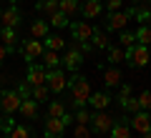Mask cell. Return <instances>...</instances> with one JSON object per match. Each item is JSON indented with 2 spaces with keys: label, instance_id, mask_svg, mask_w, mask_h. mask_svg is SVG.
<instances>
[{
  "label": "cell",
  "instance_id": "30",
  "mask_svg": "<svg viewBox=\"0 0 151 138\" xmlns=\"http://www.w3.org/2000/svg\"><path fill=\"white\" fill-rule=\"evenodd\" d=\"M48 96H50V90H48V85H35V88H33V93H30V98L33 101H38V103H45L48 101Z\"/></svg>",
  "mask_w": 151,
  "mask_h": 138
},
{
  "label": "cell",
  "instance_id": "4",
  "mask_svg": "<svg viewBox=\"0 0 151 138\" xmlns=\"http://www.w3.org/2000/svg\"><path fill=\"white\" fill-rule=\"evenodd\" d=\"M131 18H134V8H131V10L106 13V33H121V30H126V25H129Z\"/></svg>",
  "mask_w": 151,
  "mask_h": 138
},
{
  "label": "cell",
  "instance_id": "23",
  "mask_svg": "<svg viewBox=\"0 0 151 138\" xmlns=\"http://www.w3.org/2000/svg\"><path fill=\"white\" fill-rule=\"evenodd\" d=\"M58 10L70 18L76 13H81V0H58Z\"/></svg>",
  "mask_w": 151,
  "mask_h": 138
},
{
  "label": "cell",
  "instance_id": "26",
  "mask_svg": "<svg viewBox=\"0 0 151 138\" xmlns=\"http://www.w3.org/2000/svg\"><path fill=\"white\" fill-rule=\"evenodd\" d=\"M48 23H50L53 28H68V25H70L68 15H65V13H60V10L50 13V15H48Z\"/></svg>",
  "mask_w": 151,
  "mask_h": 138
},
{
  "label": "cell",
  "instance_id": "7",
  "mask_svg": "<svg viewBox=\"0 0 151 138\" xmlns=\"http://www.w3.org/2000/svg\"><path fill=\"white\" fill-rule=\"evenodd\" d=\"M20 101H23V98L18 96V90H8V88L0 90V111L5 113V116H13V113H18V108H20Z\"/></svg>",
  "mask_w": 151,
  "mask_h": 138
},
{
  "label": "cell",
  "instance_id": "11",
  "mask_svg": "<svg viewBox=\"0 0 151 138\" xmlns=\"http://www.w3.org/2000/svg\"><path fill=\"white\" fill-rule=\"evenodd\" d=\"M129 128H131V131H136V133H151V113H149V111L134 113Z\"/></svg>",
  "mask_w": 151,
  "mask_h": 138
},
{
  "label": "cell",
  "instance_id": "8",
  "mask_svg": "<svg viewBox=\"0 0 151 138\" xmlns=\"http://www.w3.org/2000/svg\"><path fill=\"white\" fill-rule=\"evenodd\" d=\"M81 65H83V53L76 48V45H73V48H68V50H65V55L60 58V68L68 70V73H78Z\"/></svg>",
  "mask_w": 151,
  "mask_h": 138
},
{
  "label": "cell",
  "instance_id": "39",
  "mask_svg": "<svg viewBox=\"0 0 151 138\" xmlns=\"http://www.w3.org/2000/svg\"><path fill=\"white\" fill-rule=\"evenodd\" d=\"M124 10V0H106V13Z\"/></svg>",
  "mask_w": 151,
  "mask_h": 138
},
{
  "label": "cell",
  "instance_id": "2",
  "mask_svg": "<svg viewBox=\"0 0 151 138\" xmlns=\"http://www.w3.org/2000/svg\"><path fill=\"white\" fill-rule=\"evenodd\" d=\"M73 123V116L70 113H65L63 118H45V123H43V133H45V138H63V133H65V128Z\"/></svg>",
  "mask_w": 151,
  "mask_h": 138
},
{
  "label": "cell",
  "instance_id": "34",
  "mask_svg": "<svg viewBox=\"0 0 151 138\" xmlns=\"http://www.w3.org/2000/svg\"><path fill=\"white\" fill-rule=\"evenodd\" d=\"M13 128H15V121H13V116H5V113H3V116H0V131L8 136Z\"/></svg>",
  "mask_w": 151,
  "mask_h": 138
},
{
  "label": "cell",
  "instance_id": "3",
  "mask_svg": "<svg viewBox=\"0 0 151 138\" xmlns=\"http://www.w3.org/2000/svg\"><path fill=\"white\" fill-rule=\"evenodd\" d=\"M126 63H129L131 68H146V63H151V50H149V45L136 43V45L126 48Z\"/></svg>",
  "mask_w": 151,
  "mask_h": 138
},
{
  "label": "cell",
  "instance_id": "41",
  "mask_svg": "<svg viewBox=\"0 0 151 138\" xmlns=\"http://www.w3.org/2000/svg\"><path fill=\"white\" fill-rule=\"evenodd\" d=\"M126 96H131V85H129V83H124V85L119 88V98H126Z\"/></svg>",
  "mask_w": 151,
  "mask_h": 138
},
{
  "label": "cell",
  "instance_id": "24",
  "mask_svg": "<svg viewBox=\"0 0 151 138\" xmlns=\"http://www.w3.org/2000/svg\"><path fill=\"white\" fill-rule=\"evenodd\" d=\"M106 58H108V63H111V65L124 63V60H126V48H113V45H108Z\"/></svg>",
  "mask_w": 151,
  "mask_h": 138
},
{
  "label": "cell",
  "instance_id": "38",
  "mask_svg": "<svg viewBox=\"0 0 151 138\" xmlns=\"http://www.w3.org/2000/svg\"><path fill=\"white\" fill-rule=\"evenodd\" d=\"M139 106H141V111L151 113V90H144V93L139 96Z\"/></svg>",
  "mask_w": 151,
  "mask_h": 138
},
{
  "label": "cell",
  "instance_id": "21",
  "mask_svg": "<svg viewBox=\"0 0 151 138\" xmlns=\"http://www.w3.org/2000/svg\"><path fill=\"white\" fill-rule=\"evenodd\" d=\"M43 40H45V43H43L45 50H55V53H58V50L65 48V38H63V35H55V33H48Z\"/></svg>",
  "mask_w": 151,
  "mask_h": 138
},
{
  "label": "cell",
  "instance_id": "31",
  "mask_svg": "<svg viewBox=\"0 0 151 138\" xmlns=\"http://www.w3.org/2000/svg\"><path fill=\"white\" fill-rule=\"evenodd\" d=\"M40 58H45V68H60V55L55 50H43Z\"/></svg>",
  "mask_w": 151,
  "mask_h": 138
},
{
  "label": "cell",
  "instance_id": "5",
  "mask_svg": "<svg viewBox=\"0 0 151 138\" xmlns=\"http://www.w3.org/2000/svg\"><path fill=\"white\" fill-rule=\"evenodd\" d=\"M113 123H116V118H113L108 111H96L91 116V123H88V126H91V131L96 133V136H106V133L113 128Z\"/></svg>",
  "mask_w": 151,
  "mask_h": 138
},
{
  "label": "cell",
  "instance_id": "19",
  "mask_svg": "<svg viewBox=\"0 0 151 138\" xmlns=\"http://www.w3.org/2000/svg\"><path fill=\"white\" fill-rule=\"evenodd\" d=\"M108 138H131V128H129V123H126L124 118H116L113 128L108 131Z\"/></svg>",
  "mask_w": 151,
  "mask_h": 138
},
{
  "label": "cell",
  "instance_id": "16",
  "mask_svg": "<svg viewBox=\"0 0 151 138\" xmlns=\"http://www.w3.org/2000/svg\"><path fill=\"white\" fill-rule=\"evenodd\" d=\"M121 78H124L121 68H116V65L103 68V85H106V88H116V85H121Z\"/></svg>",
  "mask_w": 151,
  "mask_h": 138
},
{
  "label": "cell",
  "instance_id": "33",
  "mask_svg": "<svg viewBox=\"0 0 151 138\" xmlns=\"http://www.w3.org/2000/svg\"><path fill=\"white\" fill-rule=\"evenodd\" d=\"M119 43H121V48H131V45H136V35L129 30H121L119 33Z\"/></svg>",
  "mask_w": 151,
  "mask_h": 138
},
{
  "label": "cell",
  "instance_id": "12",
  "mask_svg": "<svg viewBox=\"0 0 151 138\" xmlns=\"http://www.w3.org/2000/svg\"><path fill=\"white\" fill-rule=\"evenodd\" d=\"M25 83L33 85V88H35V85H43V83H45V68H43V65H38L35 60H30V63H28Z\"/></svg>",
  "mask_w": 151,
  "mask_h": 138
},
{
  "label": "cell",
  "instance_id": "35",
  "mask_svg": "<svg viewBox=\"0 0 151 138\" xmlns=\"http://www.w3.org/2000/svg\"><path fill=\"white\" fill-rule=\"evenodd\" d=\"M91 116H93V113H88L86 108H78V113L73 116V121L81 123V126H88V123H91Z\"/></svg>",
  "mask_w": 151,
  "mask_h": 138
},
{
  "label": "cell",
  "instance_id": "17",
  "mask_svg": "<svg viewBox=\"0 0 151 138\" xmlns=\"http://www.w3.org/2000/svg\"><path fill=\"white\" fill-rule=\"evenodd\" d=\"M48 33H50V23L45 20V18H38V20H33V23H30V35H33V38L43 40Z\"/></svg>",
  "mask_w": 151,
  "mask_h": 138
},
{
  "label": "cell",
  "instance_id": "37",
  "mask_svg": "<svg viewBox=\"0 0 151 138\" xmlns=\"http://www.w3.org/2000/svg\"><path fill=\"white\" fill-rule=\"evenodd\" d=\"M134 18L144 25V23H149V18H151V10L149 8H134Z\"/></svg>",
  "mask_w": 151,
  "mask_h": 138
},
{
  "label": "cell",
  "instance_id": "32",
  "mask_svg": "<svg viewBox=\"0 0 151 138\" xmlns=\"http://www.w3.org/2000/svg\"><path fill=\"white\" fill-rule=\"evenodd\" d=\"M8 136H10V138H33V131H30L28 126H20V123H15V128H13Z\"/></svg>",
  "mask_w": 151,
  "mask_h": 138
},
{
  "label": "cell",
  "instance_id": "20",
  "mask_svg": "<svg viewBox=\"0 0 151 138\" xmlns=\"http://www.w3.org/2000/svg\"><path fill=\"white\" fill-rule=\"evenodd\" d=\"M18 113H20L23 118H30V121H33V118L38 116V101H33V98H23Z\"/></svg>",
  "mask_w": 151,
  "mask_h": 138
},
{
  "label": "cell",
  "instance_id": "45",
  "mask_svg": "<svg viewBox=\"0 0 151 138\" xmlns=\"http://www.w3.org/2000/svg\"><path fill=\"white\" fill-rule=\"evenodd\" d=\"M146 25H151V18H149V23H146Z\"/></svg>",
  "mask_w": 151,
  "mask_h": 138
},
{
  "label": "cell",
  "instance_id": "27",
  "mask_svg": "<svg viewBox=\"0 0 151 138\" xmlns=\"http://www.w3.org/2000/svg\"><path fill=\"white\" fill-rule=\"evenodd\" d=\"M35 10L38 13H45V18H48L50 13L58 10V0H38V3H35Z\"/></svg>",
  "mask_w": 151,
  "mask_h": 138
},
{
  "label": "cell",
  "instance_id": "47",
  "mask_svg": "<svg viewBox=\"0 0 151 138\" xmlns=\"http://www.w3.org/2000/svg\"><path fill=\"white\" fill-rule=\"evenodd\" d=\"M149 3H151V0H149Z\"/></svg>",
  "mask_w": 151,
  "mask_h": 138
},
{
  "label": "cell",
  "instance_id": "42",
  "mask_svg": "<svg viewBox=\"0 0 151 138\" xmlns=\"http://www.w3.org/2000/svg\"><path fill=\"white\" fill-rule=\"evenodd\" d=\"M8 55H10V50H8L5 45H3V43H0V65L5 63V58H8Z\"/></svg>",
  "mask_w": 151,
  "mask_h": 138
},
{
  "label": "cell",
  "instance_id": "13",
  "mask_svg": "<svg viewBox=\"0 0 151 138\" xmlns=\"http://www.w3.org/2000/svg\"><path fill=\"white\" fill-rule=\"evenodd\" d=\"M20 23H23V15H20V10H18L15 5H10L8 10H3L0 13V25H5V28H20Z\"/></svg>",
  "mask_w": 151,
  "mask_h": 138
},
{
  "label": "cell",
  "instance_id": "14",
  "mask_svg": "<svg viewBox=\"0 0 151 138\" xmlns=\"http://www.w3.org/2000/svg\"><path fill=\"white\" fill-rule=\"evenodd\" d=\"M101 13H103V3H101V0H83V3H81L83 20H93V18H98Z\"/></svg>",
  "mask_w": 151,
  "mask_h": 138
},
{
  "label": "cell",
  "instance_id": "43",
  "mask_svg": "<svg viewBox=\"0 0 151 138\" xmlns=\"http://www.w3.org/2000/svg\"><path fill=\"white\" fill-rule=\"evenodd\" d=\"M8 3H10V5H18V3H20V0H8Z\"/></svg>",
  "mask_w": 151,
  "mask_h": 138
},
{
  "label": "cell",
  "instance_id": "25",
  "mask_svg": "<svg viewBox=\"0 0 151 138\" xmlns=\"http://www.w3.org/2000/svg\"><path fill=\"white\" fill-rule=\"evenodd\" d=\"M119 103H121V108H124L126 113H139L141 111V106H139V98H134V96H126V98H119Z\"/></svg>",
  "mask_w": 151,
  "mask_h": 138
},
{
  "label": "cell",
  "instance_id": "18",
  "mask_svg": "<svg viewBox=\"0 0 151 138\" xmlns=\"http://www.w3.org/2000/svg\"><path fill=\"white\" fill-rule=\"evenodd\" d=\"M0 40H3V45H5L8 50H15V43H18V33L15 28H5V25H0Z\"/></svg>",
  "mask_w": 151,
  "mask_h": 138
},
{
  "label": "cell",
  "instance_id": "46",
  "mask_svg": "<svg viewBox=\"0 0 151 138\" xmlns=\"http://www.w3.org/2000/svg\"><path fill=\"white\" fill-rule=\"evenodd\" d=\"M98 138H108V136H98Z\"/></svg>",
  "mask_w": 151,
  "mask_h": 138
},
{
  "label": "cell",
  "instance_id": "9",
  "mask_svg": "<svg viewBox=\"0 0 151 138\" xmlns=\"http://www.w3.org/2000/svg\"><path fill=\"white\" fill-rule=\"evenodd\" d=\"M43 50H45V45L38 38H30V40H23V45H20V55L30 63V60H38L40 55H43Z\"/></svg>",
  "mask_w": 151,
  "mask_h": 138
},
{
  "label": "cell",
  "instance_id": "29",
  "mask_svg": "<svg viewBox=\"0 0 151 138\" xmlns=\"http://www.w3.org/2000/svg\"><path fill=\"white\" fill-rule=\"evenodd\" d=\"M65 113H68V111H65V103L63 101H50L48 103V116L50 118H63Z\"/></svg>",
  "mask_w": 151,
  "mask_h": 138
},
{
  "label": "cell",
  "instance_id": "6",
  "mask_svg": "<svg viewBox=\"0 0 151 138\" xmlns=\"http://www.w3.org/2000/svg\"><path fill=\"white\" fill-rule=\"evenodd\" d=\"M45 85H48L50 93H63V90L68 88L65 70L63 68H45Z\"/></svg>",
  "mask_w": 151,
  "mask_h": 138
},
{
  "label": "cell",
  "instance_id": "28",
  "mask_svg": "<svg viewBox=\"0 0 151 138\" xmlns=\"http://www.w3.org/2000/svg\"><path fill=\"white\" fill-rule=\"evenodd\" d=\"M136 35V43H141V45H151V25H139V30L134 33Z\"/></svg>",
  "mask_w": 151,
  "mask_h": 138
},
{
  "label": "cell",
  "instance_id": "15",
  "mask_svg": "<svg viewBox=\"0 0 151 138\" xmlns=\"http://www.w3.org/2000/svg\"><path fill=\"white\" fill-rule=\"evenodd\" d=\"M111 101H113V98L108 96L106 90H98V93H91V98H88V106L96 108V111H108Z\"/></svg>",
  "mask_w": 151,
  "mask_h": 138
},
{
  "label": "cell",
  "instance_id": "44",
  "mask_svg": "<svg viewBox=\"0 0 151 138\" xmlns=\"http://www.w3.org/2000/svg\"><path fill=\"white\" fill-rule=\"evenodd\" d=\"M141 138H151V133H141Z\"/></svg>",
  "mask_w": 151,
  "mask_h": 138
},
{
  "label": "cell",
  "instance_id": "36",
  "mask_svg": "<svg viewBox=\"0 0 151 138\" xmlns=\"http://www.w3.org/2000/svg\"><path fill=\"white\" fill-rule=\"evenodd\" d=\"M91 133H93L91 126H81V123H76V128H73V136L76 138H93Z\"/></svg>",
  "mask_w": 151,
  "mask_h": 138
},
{
  "label": "cell",
  "instance_id": "40",
  "mask_svg": "<svg viewBox=\"0 0 151 138\" xmlns=\"http://www.w3.org/2000/svg\"><path fill=\"white\" fill-rule=\"evenodd\" d=\"M15 90H18V96H20V98H30V93H33V85H28V83H20Z\"/></svg>",
  "mask_w": 151,
  "mask_h": 138
},
{
  "label": "cell",
  "instance_id": "10",
  "mask_svg": "<svg viewBox=\"0 0 151 138\" xmlns=\"http://www.w3.org/2000/svg\"><path fill=\"white\" fill-rule=\"evenodd\" d=\"M68 28H70V35H73V40H81V43L91 40V35H93V25H91L88 20H73Z\"/></svg>",
  "mask_w": 151,
  "mask_h": 138
},
{
  "label": "cell",
  "instance_id": "1",
  "mask_svg": "<svg viewBox=\"0 0 151 138\" xmlns=\"http://www.w3.org/2000/svg\"><path fill=\"white\" fill-rule=\"evenodd\" d=\"M68 90H70V103H73L76 108H86L88 106V98H91V80L83 78V75L76 73L73 78L68 80Z\"/></svg>",
  "mask_w": 151,
  "mask_h": 138
},
{
  "label": "cell",
  "instance_id": "22",
  "mask_svg": "<svg viewBox=\"0 0 151 138\" xmlns=\"http://www.w3.org/2000/svg\"><path fill=\"white\" fill-rule=\"evenodd\" d=\"M91 45L98 50H108V45H111V40L106 38V33L101 30V28H93V35H91Z\"/></svg>",
  "mask_w": 151,
  "mask_h": 138
}]
</instances>
